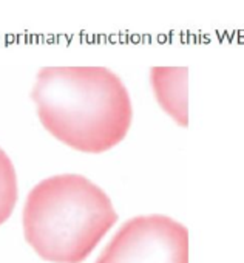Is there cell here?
Returning a JSON list of instances; mask_svg holds the SVG:
<instances>
[{
    "label": "cell",
    "instance_id": "6da1fadb",
    "mask_svg": "<svg viewBox=\"0 0 244 263\" xmlns=\"http://www.w3.org/2000/svg\"><path fill=\"white\" fill-rule=\"evenodd\" d=\"M31 98L45 129L80 152L114 147L133 121L128 90L107 67H43Z\"/></svg>",
    "mask_w": 244,
    "mask_h": 263
},
{
    "label": "cell",
    "instance_id": "7a4b0ae2",
    "mask_svg": "<svg viewBox=\"0 0 244 263\" xmlns=\"http://www.w3.org/2000/svg\"><path fill=\"white\" fill-rule=\"evenodd\" d=\"M116 221L110 197L77 174L53 175L37 183L22 215L26 241L53 263H82Z\"/></svg>",
    "mask_w": 244,
    "mask_h": 263
},
{
    "label": "cell",
    "instance_id": "3957f363",
    "mask_svg": "<svg viewBox=\"0 0 244 263\" xmlns=\"http://www.w3.org/2000/svg\"><path fill=\"white\" fill-rule=\"evenodd\" d=\"M96 263H188V231L167 215L133 217L116 231Z\"/></svg>",
    "mask_w": 244,
    "mask_h": 263
},
{
    "label": "cell",
    "instance_id": "277c9868",
    "mask_svg": "<svg viewBox=\"0 0 244 263\" xmlns=\"http://www.w3.org/2000/svg\"><path fill=\"white\" fill-rule=\"evenodd\" d=\"M151 85L159 105L182 127H187V68L153 67Z\"/></svg>",
    "mask_w": 244,
    "mask_h": 263
},
{
    "label": "cell",
    "instance_id": "5b68a950",
    "mask_svg": "<svg viewBox=\"0 0 244 263\" xmlns=\"http://www.w3.org/2000/svg\"><path fill=\"white\" fill-rule=\"evenodd\" d=\"M17 201V175L11 158L0 147V224H3Z\"/></svg>",
    "mask_w": 244,
    "mask_h": 263
}]
</instances>
